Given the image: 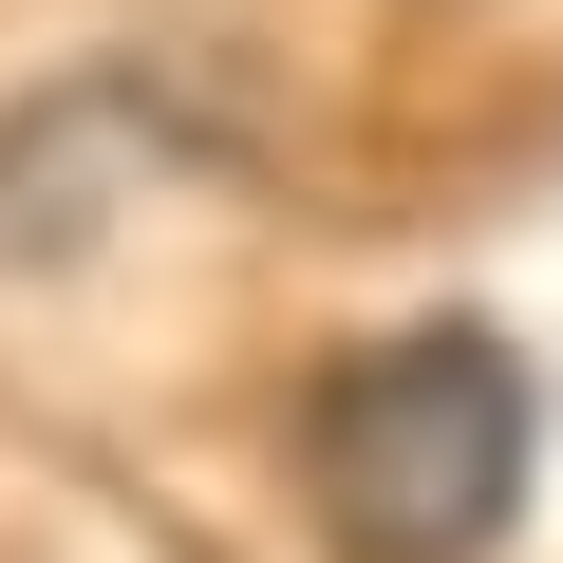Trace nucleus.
Listing matches in <instances>:
<instances>
[{"label":"nucleus","instance_id":"nucleus-1","mask_svg":"<svg viewBox=\"0 0 563 563\" xmlns=\"http://www.w3.org/2000/svg\"><path fill=\"white\" fill-rule=\"evenodd\" d=\"M526 451H544L526 357L488 320H413L320 395V526L339 563H488L526 507Z\"/></svg>","mask_w":563,"mask_h":563}]
</instances>
